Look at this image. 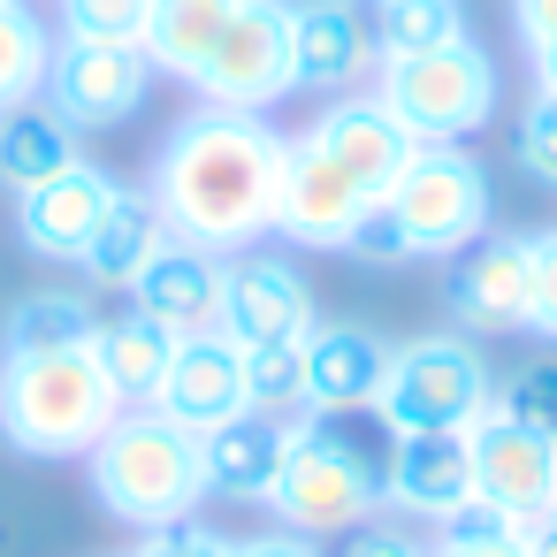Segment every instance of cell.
<instances>
[{"instance_id": "14", "label": "cell", "mask_w": 557, "mask_h": 557, "mask_svg": "<svg viewBox=\"0 0 557 557\" xmlns=\"http://www.w3.org/2000/svg\"><path fill=\"white\" fill-rule=\"evenodd\" d=\"M153 412H169V420L191 428V435H214L222 420L252 412V397H245V351H237L222 329H214V336H176L169 374H161V389H153Z\"/></svg>"}, {"instance_id": "35", "label": "cell", "mask_w": 557, "mask_h": 557, "mask_svg": "<svg viewBox=\"0 0 557 557\" xmlns=\"http://www.w3.org/2000/svg\"><path fill=\"white\" fill-rule=\"evenodd\" d=\"M511 534H519V519H511V511H496L488 496H466V504L435 527V542H511Z\"/></svg>"}, {"instance_id": "23", "label": "cell", "mask_w": 557, "mask_h": 557, "mask_svg": "<svg viewBox=\"0 0 557 557\" xmlns=\"http://www.w3.org/2000/svg\"><path fill=\"white\" fill-rule=\"evenodd\" d=\"M230 16H237V0H153V16H146V62H153V77H176V85H191L199 70H207V54H214V39L230 32Z\"/></svg>"}, {"instance_id": "30", "label": "cell", "mask_w": 557, "mask_h": 557, "mask_svg": "<svg viewBox=\"0 0 557 557\" xmlns=\"http://www.w3.org/2000/svg\"><path fill=\"white\" fill-rule=\"evenodd\" d=\"M62 9V39H92V47H138L153 0H54Z\"/></svg>"}, {"instance_id": "44", "label": "cell", "mask_w": 557, "mask_h": 557, "mask_svg": "<svg viewBox=\"0 0 557 557\" xmlns=\"http://www.w3.org/2000/svg\"><path fill=\"white\" fill-rule=\"evenodd\" d=\"M549 511H557V504H549Z\"/></svg>"}, {"instance_id": "34", "label": "cell", "mask_w": 557, "mask_h": 557, "mask_svg": "<svg viewBox=\"0 0 557 557\" xmlns=\"http://www.w3.org/2000/svg\"><path fill=\"white\" fill-rule=\"evenodd\" d=\"M230 549H237L230 534H214L199 519H176V527H146V542L131 557H230Z\"/></svg>"}, {"instance_id": "33", "label": "cell", "mask_w": 557, "mask_h": 557, "mask_svg": "<svg viewBox=\"0 0 557 557\" xmlns=\"http://www.w3.org/2000/svg\"><path fill=\"white\" fill-rule=\"evenodd\" d=\"M519 161L534 184H557V92H534V108L519 115Z\"/></svg>"}, {"instance_id": "32", "label": "cell", "mask_w": 557, "mask_h": 557, "mask_svg": "<svg viewBox=\"0 0 557 557\" xmlns=\"http://www.w3.org/2000/svg\"><path fill=\"white\" fill-rule=\"evenodd\" d=\"M527 336L557 344V230L527 237Z\"/></svg>"}, {"instance_id": "28", "label": "cell", "mask_w": 557, "mask_h": 557, "mask_svg": "<svg viewBox=\"0 0 557 557\" xmlns=\"http://www.w3.org/2000/svg\"><path fill=\"white\" fill-rule=\"evenodd\" d=\"M466 39V9L458 0H382L374 9V54L405 62V54H435Z\"/></svg>"}, {"instance_id": "27", "label": "cell", "mask_w": 557, "mask_h": 557, "mask_svg": "<svg viewBox=\"0 0 557 557\" xmlns=\"http://www.w3.org/2000/svg\"><path fill=\"white\" fill-rule=\"evenodd\" d=\"M54 32L32 0H0V115L24 108L47 92V70H54Z\"/></svg>"}, {"instance_id": "41", "label": "cell", "mask_w": 557, "mask_h": 557, "mask_svg": "<svg viewBox=\"0 0 557 557\" xmlns=\"http://www.w3.org/2000/svg\"><path fill=\"white\" fill-rule=\"evenodd\" d=\"M519 549H527V557H557V511L527 519V527H519Z\"/></svg>"}, {"instance_id": "9", "label": "cell", "mask_w": 557, "mask_h": 557, "mask_svg": "<svg viewBox=\"0 0 557 557\" xmlns=\"http://www.w3.org/2000/svg\"><path fill=\"white\" fill-rule=\"evenodd\" d=\"M382 199L344 169L329 161L313 138H290V161H283V199H275V237L298 245V252H344L351 230L374 214Z\"/></svg>"}, {"instance_id": "39", "label": "cell", "mask_w": 557, "mask_h": 557, "mask_svg": "<svg viewBox=\"0 0 557 557\" xmlns=\"http://www.w3.org/2000/svg\"><path fill=\"white\" fill-rule=\"evenodd\" d=\"M511 32H519L527 54L549 47V39H557V0H511Z\"/></svg>"}, {"instance_id": "5", "label": "cell", "mask_w": 557, "mask_h": 557, "mask_svg": "<svg viewBox=\"0 0 557 557\" xmlns=\"http://www.w3.org/2000/svg\"><path fill=\"white\" fill-rule=\"evenodd\" d=\"M496 405V374L473 336H412L389 351V374L374 389V420L389 435H466Z\"/></svg>"}, {"instance_id": "2", "label": "cell", "mask_w": 557, "mask_h": 557, "mask_svg": "<svg viewBox=\"0 0 557 557\" xmlns=\"http://www.w3.org/2000/svg\"><path fill=\"white\" fill-rule=\"evenodd\" d=\"M389 428L374 412H290V450L268 488L275 527L290 534H351L382 511V473H389Z\"/></svg>"}, {"instance_id": "29", "label": "cell", "mask_w": 557, "mask_h": 557, "mask_svg": "<svg viewBox=\"0 0 557 557\" xmlns=\"http://www.w3.org/2000/svg\"><path fill=\"white\" fill-rule=\"evenodd\" d=\"M245 397L252 412H306V344H245Z\"/></svg>"}, {"instance_id": "15", "label": "cell", "mask_w": 557, "mask_h": 557, "mask_svg": "<svg viewBox=\"0 0 557 557\" xmlns=\"http://www.w3.org/2000/svg\"><path fill=\"white\" fill-rule=\"evenodd\" d=\"M115 199H123V184H115L108 169L77 161L70 176H54V184H39V191L16 199V237H24V252L70 260V268H77L85 245L100 237V222L115 214Z\"/></svg>"}, {"instance_id": "31", "label": "cell", "mask_w": 557, "mask_h": 557, "mask_svg": "<svg viewBox=\"0 0 557 557\" xmlns=\"http://www.w3.org/2000/svg\"><path fill=\"white\" fill-rule=\"evenodd\" d=\"M496 405H504L511 420H527V428L557 435V359H527V367L496 389Z\"/></svg>"}, {"instance_id": "42", "label": "cell", "mask_w": 557, "mask_h": 557, "mask_svg": "<svg viewBox=\"0 0 557 557\" xmlns=\"http://www.w3.org/2000/svg\"><path fill=\"white\" fill-rule=\"evenodd\" d=\"M527 70H534V92H557V39H549V47H534V54H527Z\"/></svg>"}, {"instance_id": "13", "label": "cell", "mask_w": 557, "mask_h": 557, "mask_svg": "<svg viewBox=\"0 0 557 557\" xmlns=\"http://www.w3.org/2000/svg\"><path fill=\"white\" fill-rule=\"evenodd\" d=\"M382 70L359 0H290V92L344 100Z\"/></svg>"}, {"instance_id": "40", "label": "cell", "mask_w": 557, "mask_h": 557, "mask_svg": "<svg viewBox=\"0 0 557 557\" xmlns=\"http://www.w3.org/2000/svg\"><path fill=\"white\" fill-rule=\"evenodd\" d=\"M428 557H527V549L511 534V542H428Z\"/></svg>"}, {"instance_id": "3", "label": "cell", "mask_w": 557, "mask_h": 557, "mask_svg": "<svg viewBox=\"0 0 557 557\" xmlns=\"http://www.w3.org/2000/svg\"><path fill=\"white\" fill-rule=\"evenodd\" d=\"M92 504L123 527H176L207 504V435L176 428L153 405H123V420L85 450Z\"/></svg>"}, {"instance_id": "16", "label": "cell", "mask_w": 557, "mask_h": 557, "mask_svg": "<svg viewBox=\"0 0 557 557\" xmlns=\"http://www.w3.org/2000/svg\"><path fill=\"white\" fill-rule=\"evenodd\" d=\"M443 298H450L458 336H519L527 329V237L488 230L481 245H466Z\"/></svg>"}, {"instance_id": "24", "label": "cell", "mask_w": 557, "mask_h": 557, "mask_svg": "<svg viewBox=\"0 0 557 557\" xmlns=\"http://www.w3.org/2000/svg\"><path fill=\"white\" fill-rule=\"evenodd\" d=\"M169 351H176V336L161 321H146L138 306L92 329V359H100V374H108V389L123 405H153V389L169 374Z\"/></svg>"}, {"instance_id": "37", "label": "cell", "mask_w": 557, "mask_h": 557, "mask_svg": "<svg viewBox=\"0 0 557 557\" xmlns=\"http://www.w3.org/2000/svg\"><path fill=\"white\" fill-rule=\"evenodd\" d=\"M336 557H428V542H420V534H405V527H389V519L374 511L367 527H351V534L336 542Z\"/></svg>"}, {"instance_id": "22", "label": "cell", "mask_w": 557, "mask_h": 557, "mask_svg": "<svg viewBox=\"0 0 557 557\" xmlns=\"http://www.w3.org/2000/svg\"><path fill=\"white\" fill-rule=\"evenodd\" d=\"M77 161H85L77 153V131L47 100H24V108L0 115V184H9L16 199L39 191V184H54V176H70Z\"/></svg>"}, {"instance_id": "38", "label": "cell", "mask_w": 557, "mask_h": 557, "mask_svg": "<svg viewBox=\"0 0 557 557\" xmlns=\"http://www.w3.org/2000/svg\"><path fill=\"white\" fill-rule=\"evenodd\" d=\"M230 557H321L313 534H290V527H268V534H245Z\"/></svg>"}, {"instance_id": "25", "label": "cell", "mask_w": 557, "mask_h": 557, "mask_svg": "<svg viewBox=\"0 0 557 557\" xmlns=\"http://www.w3.org/2000/svg\"><path fill=\"white\" fill-rule=\"evenodd\" d=\"M169 245V230H161V214H153V199L146 191H131L123 184V199H115V214L100 222V237L85 245V283H100V290H131L138 275H146V260Z\"/></svg>"}, {"instance_id": "36", "label": "cell", "mask_w": 557, "mask_h": 557, "mask_svg": "<svg viewBox=\"0 0 557 557\" xmlns=\"http://www.w3.org/2000/svg\"><path fill=\"white\" fill-rule=\"evenodd\" d=\"M351 260H367V268H405L412 260V245H405V230L389 222V207H374L359 230H351V245H344Z\"/></svg>"}, {"instance_id": "21", "label": "cell", "mask_w": 557, "mask_h": 557, "mask_svg": "<svg viewBox=\"0 0 557 557\" xmlns=\"http://www.w3.org/2000/svg\"><path fill=\"white\" fill-rule=\"evenodd\" d=\"M290 450V420L275 412H237L207 435V496H237V504H268L275 473Z\"/></svg>"}, {"instance_id": "43", "label": "cell", "mask_w": 557, "mask_h": 557, "mask_svg": "<svg viewBox=\"0 0 557 557\" xmlns=\"http://www.w3.org/2000/svg\"><path fill=\"white\" fill-rule=\"evenodd\" d=\"M374 9H382V0H374Z\"/></svg>"}, {"instance_id": "6", "label": "cell", "mask_w": 557, "mask_h": 557, "mask_svg": "<svg viewBox=\"0 0 557 557\" xmlns=\"http://www.w3.org/2000/svg\"><path fill=\"white\" fill-rule=\"evenodd\" d=\"M496 54L458 39V47H435V54H405V62H382L374 70V100L405 123L412 146H466L488 115H496Z\"/></svg>"}, {"instance_id": "20", "label": "cell", "mask_w": 557, "mask_h": 557, "mask_svg": "<svg viewBox=\"0 0 557 557\" xmlns=\"http://www.w3.org/2000/svg\"><path fill=\"white\" fill-rule=\"evenodd\" d=\"M389 374V344L359 321H321L306 336V412H367Z\"/></svg>"}, {"instance_id": "1", "label": "cell", "mask_w": 557, "mask_h": 557, "mask_svg": "<svg viewBox=\"0 0 557 557\" xmlns=\"http://www.w3.org/2000/svg\"><path fill=\"white\" fill-rule=\"evenodd\" d=\"M283 161H290V138L268 115L191 108L161 138L153 176H146V199H153V214H161V230L176 245H199V252L237 260L260 237H275Z\"/></svg>"}, {"instance_id": "17", "label": "cell", "mask_w": 557, "mask_h": 557, "mask_svg": "<svg viewBox=\"0 0 557 557\" xmlns=\"http://www.w3.org/2000/svg\"><path fill=\"white\" fill-rule=\"evenodd\" d=\"M222 290H230V260L169 237V245L146 260V275L131 283V306H138L146 321H161L169 336H214V329H222Z\"/></svg>"}, {"instance_id": "11", "label": "cell", "mask_w": 557, "mask_h": 557, "mask_svg": "<svg viewBox=\"0 0 557 557\" xmlns=\"http://www.w3.org/2000/svg\"><path fill=\"white\" fill-rule=\"evenodd\" d=\"M466 450H473V496H488L519 527L557 504V435H542V428L511 420L504 405H488L466 428Z\"/></svg>"}, {"instance_id": "18", "label": "cell", "mask_w": 557, "mask_h": 557, "mask_svg": "<svg viewBox=\"0 0 557 557\" xmlns=\"http://www.w3.org/2000/svg\"><path fill=\"white\" fill-rule=\"evenodd\" d=\"M298 138H313L329 161H344L374 199H389V191H397V176H405V161L420 153V146L405 138V123H397L374 92H367V100H329Z\"/></svg>"}, {"instance_id": "26", "label": "cell", "mask_w": 557, "mask_h": 557, "mask_svg": "<svg viewBox=\"0 0 557 557\" xmlns=\"http://www.w3.org/2000/svg\"><path fill=\"white\" fill-rule=\"evenodd\" d=\"M100 329L92 290H24L0 321V351H85Z\"/></svg>"}, {"instance_id": "8", "label": "cell", "mask_w": 557, "mask_h": 557, "mask_svg": "<svg viewBox=\"0 0 557 557\" xmlns=\"http://www.w3.org/2000/svg\"><path fill=\"white\" fill-rule=\"evenodd\" d=\"M191 92H199V108L268 115L290 92V0H237V16L214 39L207 70L191 77Z\"/></svg>"}, {"instance_id": "10", "label": "cell", "mask_w": 557, "mask_h": 557, "mask_svg": "<svg viewBox=\"0 0 557 557\" xmlns=\"http://www.w3.org/2000/svg\"><path fill=\"white\" fill-rule=\"evenodd\" d=\"M146 92H153V62H146V47L62 39L39 100H47L70 131H115V123H131V115L146 108Z\"/></svg>"}, {"instance_id": "19", "label": "cell", "mask_w": 557, "mask_h": 557, "mask_svg": "<svg viewBox=\"0 0 557 557\" xmlns=\"http://www.w3.org/2000/svg\"><path fill=\"white\" fill-rule=\"evenodd\" d=\"M466 496H473V450H466V435H397L389 443L382 511H405V519L443 527Z\"/></svg>"}, {"instance_id": "12", "label": "cell", "mask_w": 557, "mask_h": 557, "mask_svg": "<svg viewBox=\"0 0 557 557\" xmlns=\"http://www.w3.org/2000/svg\"><path fill=\"white\" fill-rule=\"evenodd\" d=\"M321 329L313 313V283L290 252H237L230 260V290H222V336L245 344H306Z\"/></svg>"}, {"instance_id": "4", "label": "cell", "mask_w": 557, "mask_h": 557, "mask_svg": "<svg viewBox=\"0 0 557 557\" xmlns=\"http://www.w3.org/2000/svg\"><path fill=\"white\" fill-rule=\"evenodd\" d=\"M123 420L92 344L85 351H0V443L16 458H85Z\"/></svg>"}, {"instance_id": "7", "label": "cell", "mask_w": 557, "mask_h": 557, "mask_svg": "<svg viewBox=\"0 0 557 557\" xmlns=\"http://www.w3.org/2000/svg\"><path fill=\"white\" fill-rule=\"evenodd\" d=\"M382 207H389V222L405 230L412 260H458L466 245L488 237L496 191H488V169H481L466 146H420Z\"/></svg>"}]
</instances>
